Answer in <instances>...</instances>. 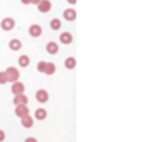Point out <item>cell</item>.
<instances>
[{
    "instance_id": "6da1fadb",
    "label": "cell",
    "mask_w": 148,
    "mask_h": 142,
    "mask_svg": "<svg viewBox=\"0 0 148 142\" xmlns=\"http://www.w3.org/2000/svg\"><path fill=\"white\" fill-rule=\"evenodd\" d=\"M5 72H6V75H7L8 82L14 83V82L19 81L20 72H19V70H18L16 66H8V68L5 70Z\"/></svg>"
},
{
    "instance_id": "7a4b0ae2",
    "label": "cell",
    "mask_w": 148,
    "mask_h": 142,
    "mask_svg": "<svg viewBox=\"0 0 148 142\" xmlns=\"http://www.w3.org/2000/svg\"><path fill=\"white\" fill-rule=\"evenodd\" d=\"M0 27H1L4 31H11L16 27V20L11 17H6L1 20L0 23Z\"/></svg>"
},
{
    "instance_id": "3957f363",
    "label": "cell",
    "mask_w": 148,
    "mask_h": 142,
    "mask_svg": "<svg viewBox=\"0 0 148 142\" xmlns=\"http://www.w3.org/2000/svg\"><path fill=\"white\" fill-rule=\"evenodd\" d=\"M37 7H38V11L42 12V13H47V12L51 11L52 4L50 0H40L39 4L37 5Z\"/></svg>"
},
{
    "instance_id": "277c9868",
    "label": "cell",
    "mask_w": 148,
    "mask_h": 142,
    "mask_svg": "<svg viewBox=\"0 0 148 142\" xmlns=\"http://www.w3.org/2000/svg\"><path fill=\"white\" fill-rule=\"evenodd\" d=\"M14 113L18 117H24V116H27L30 115V109L27 108V105L25 104H19V105H16V109H14Z\"/></svg>"
},
{
    "instance_id": "5b68a950",
    "label": "cell",
    "mask_w": 148,
    "mask_h": 142,
    "mask_svg": "<svg viewBox=\"0 0 148 142\" xmlns=\"http://www.w3.org/2000/svg\"><path fill=\"white\" fill-rule=\"evenodd\" d=\"M11 91H12V94H13V95L24 94V91H25V85H24V83L17 81V82H14V83H12Z\"/></svg>"
},
{
    "instance_id": "8992f818",
    "label": "cell",
    "mask_w": 148,
    "mask_h": 142,
    "mask_svg": "<svg viewBox=\"0 0 148 142\" xmlns=\"http://www.w3.org/2000/svg\"><path fill=\"white\" fill-rule=\"evenodd\" d=\"M29 33H30L31 37L37 38V37H39V36H42L43 29L40 25H38V24H32V25L29 27Z\"/></svg>"
},
{
    "instance_id": "52a82bcc",
    "label": "cell",
    "mask_w": 148,
    "mask_h": 142,
    "mask_svg": "<svg viewBox=\"0 0 148 142\" xmlns=\"http://www.w3.org/2000/svg\"><path fill=\"white\" fill-rule=\"evenodd\" d=\"M36 100L39 103H46L49 101V92L44 89H39L36 92Z\"/></svg>"
},
{
    "instance_id": "ba28073f",
    "label": "cell",
    "mask_w": 148,
    "mask_h": 142,
    "mask_svg": "<svg viewBox=\"0 0 148 142\" xmlns=\"http://www.w3.org/2000/svg\"><path fill=\"white\" fill-rule=\"evenodd\" d=\"M63 17H64V19L68 20V21H73V20H76V18H77L76 10H73V8H66V10H64V12H63Z\"/></svg>"
},
{
    "instance_id": "9c48e42d",
    "label": "cell",
    "mask_w": 148,
    "mask_h": 142,
    "mask_svg": "<svg viewBox=\"0 0 148 142\" xmlns=\"http://www.w3.org/2000/svg\"><path fill=\"white\" fill-rule=\"evenodd\" d=\"M29 103V97L25 94H19V95H14L13 98V104L14 105H19V104H27Z\"/></svg>"
},
{
    "instance_id": "30bf717a",
    "label": "cell",
    "mask_w": 148,
    "mask_h": 142,
    "mask_svg": "<svg viewBox=\"0 0 148 142\" xmlns=\"http://www.w3.org/2000/svg\"><path fill=\"white\" fill-rule=\"evenodd\" d=\"M59 40H60L62 44L69 45L73 40V36L70 32H63V33H60V36H59Z\"/></svg>"
},
{
    "instance_id": "8fae6325",
    "label": "cell",
    "mask_w": 148,
    "mask_h": 142,
    "mask_svg": "<svg viewBox=\"0 0 148 142\" xmlns=\"http://www.w3.org/2000/svg\"><path fill=\"white\" fill-rule=\"evenodd\" d=\"M20 123H21V126H23L24 128H27V129H29V128H32V127H33L34 121H33L32 116L27 115V116H24V117H21Z\"/></svg>"
},
{
    "instance_id": "7c38bea8",
    "label": "cell",
    "mask_w": 148,
    "mask_h": 142,
    "mask_svg": "<svg viewBox=\"0 0 148 142\" xmlns=\"http://www.w3.org/2000/svg\"><path fill=\"white\" fill-rule=\"evenodd\" d=\"M45 49H46V52H47V53L56 55V53L58 52V50H59V46H58V44L55 43V42H49V43L46 44Z\"/></svg>"
},
{
    "instance_id": "4fadbf2b",
    "label": "cell",
    "mask_w": 148,
    "mask_h": 142,
    "mask_svg": "<svg viewBox=\"0 0 148 142\" xmlns=\"http://www.w3.org/2000/svg\"><path fill=\"white\" fill-rule=\"evenodd\" d=\"M21 46H23L21 42H20L19 39H17V38L11 39L10 43H8V47H10L12 51H19V50L21 49Z\"/></svg>"
},
{
    "instance_id": "5bb4252c",
    "label": "cell",
    "mask_w": 148,
    "mask_h": 142,
    "mask_svg": "<svg viewBox=\"0 0 148 142\" xmlns=\"http://www.w3.org/2000/svg\"><path fill=\"white\" fill-rule=\"evenodd\" d=\"M46 117H47V111L44 108H38L34 111V118H37V120L43 121Z\"/></svg>"
},
{
    "instance_id": "9a60e30c",
    "label": "cell",
    "mask_w": 148,
    "mask_h": 142,
    "mask_svg": "<svg viewBox=\"0 0 148 142\" xmlns=\"http://www.w3.org/2000/svg\"><path fill=\"white\" fill-rule=\"evenodd\" d=\"M64 65L68 70H73L77 65V62H76V58L75 57H68L64 62Z\"/></svg>"
},
{
    "instance_id": "2e32d148",
    "label": "cell",
    "mask_w": 148,
    "mask_h": 142,
    "mask_svg": "<svg viewBox=\"0 0 148 142\" xmlns=\"http://www.w3.org/2000/svg\"><path fill=\"white\" fill-rule=\"evenodd\" d=\"M30 57L27 55H21L19 58H18V64L21 66V68H27L30 65Z\"/></svg>"
},
{
    "instance_id": "e0dca14e",
    "label": "cell",
    "mask_w": 148,
    "mask_h": 142,
    "mask_svg": "<svg viewBox=\"0 0 148 142\" xmlns=\"http://www.w3.org/2000/svg\"><path fill=\"white\" fill-rule=\"evenodd\" d=\"M55 72H56V65L53 63H46V68H45L44 74L47 75V76H51Z\"/></svg>"
},
{
    "instance_id": "ac0fdd59",
    "label": "cell",
    "mask_w": 148,
    "mask_h": 142,
    "mask_svg": "<svg viewBox=\"0 0 148 142\" xmlns=\"http://www.w3.org/2000/svg\"><path fill=\"white\" fill-rule=\"evenodd\" d=\"M50 27H51L53 31H58V30L62 27V21H60V19L53 18V19L50 21Z\"/></svg>"
},
{
    "instance_id": "d6986e66",
    "label": "cell",
    "mask_w": 148,
    "mask_h": 142,
    "mask_svg": "<svg viewBox=\"0 0 148 142\" xmlns=\"http://www.w3.org/2000/svg\"><path fill=\"white\" fill-rule=\"evenodd\" d=\"M8 83V78L5 71H0V84H6Z\"/></svg>"
},
{
    "instance_id": "ffe728a7",
    "label": "cell",
    "mask_w": 148,
    "mask_h": 142,
    "mask_svg": "<svg viewBox=\"0 0 148 142\" xmlns=\"http://www.w3.org/2000/svg\"><path fill=\"white\" fill-rule=\"evenodd\" d=\"M46 63H47V62H45V61H42V62H39L38 64H37V70H38L39 72H43V74H44L45 68H46Z\"/></svg>"
},
{
    "instance_id": "44dd1931",
    "label": "cell",
    "mask_w": 148,
    "mask_h": 142,
    "mask_svg": "<svg viewBox=\"0 0 148 142\" xmlns=\"http://www.w3.org/2000/svg\"><path fill=\"white\" fill-rule=\"evenodd\" d=\"M5 139H6V134H5V132H4L3 129H0V142H3Z\"/></svg>"
},
{
    "instance_id": "7402d4cb",
    "label": "cell",
    "mask_w": 148,
    "mask_h": 142,
    "mask_svg": "<svg viewBox=\"0 0 148 142\" xmlns=\"http://www.w3.org/2000/svg\"><path fill=\"white\" fill-rule=\"evenodd\" d=\"M24 142H38V140H37L36 137L30 136V137H26V139H25V141H24Z\"/></svg>"
},
{
    "instance_id": "603a6c76",
    "label": "cell",
    "mask_w": 148,
    "mask_h": 142,
    "mask_svg": "<svg viewBox=\"0 0 148 142\" xmlns=\"http://www.w3.org/2000/svg\"><path fill=\"white\" fill-rule=\"evenodd\" d=\"M20 1H21L24 5H29V4H31V0H20Z\"/></svg>"
},
{
    "instance_id": "cb8c5ba5",
    "label": "cell",
    "mask_w": 148,
    "mask_h": 142,
    "mask_svg": "<svg viewBox=\"0 0 148 142\" xmlns=\"http://www.w3.org/2000/svg\"><path fill=\"white\" fill-rule=\"evenodd\" d=\"M39 1H40V0H31V4H33V5H38Z\"/></svg>"
},
{
    "instance_id": "d4e9b609",
    "label": "cell",
    "mask_w": 148,
    "mask_h": 142,
    "mask_svg": "<svg viewBox=\"0 0 148 142\" xmlns=\"http://www.w3.org/2000/svg\"><path fill=\"white\" fill-rule=\"evenodd\" d=\"M66 1H68L69 4H71V5H75V4H76V1H77V0H66Z\"/></svg>"
}]
</instances>
